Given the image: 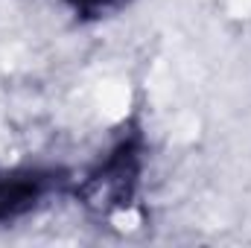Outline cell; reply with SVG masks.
<instances>
[{
    "label": "cell",
    "mask_w": 251,
    "mask_h": 248,
    "mask_svg": "<svg viewBox=\"0 0 251 248\" xmlns=\"http://www.w3.org/2000/svg\"><path fill=\"white\" fill-rule=\"evenodd\" d=\"M140 170H143L140 134H128L105 155V161L82 181L79 196L100 216L123 213L126 207L134 201V196H137Z\"/></svg>",
    "instance_id": "1"
},
{
    "label": "cell",
    "mask_w": 251,
    "mask_h": 248,
    "mask_svg": "<svg viewBox=\"0 0 251 248\" xmlns=\"http://www.w3.org/2000/svg\"><path fill=\"white\" fill-rule=\"evenodd\" d=\"M70 9H73V15H79V18H105V15H114V12H120L128 0H64Z\"/></svg>",
    "instance_id": "2"
}]
</instances>
